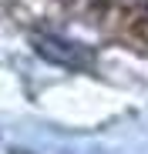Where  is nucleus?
I'll return each instance as SVG.
<instances>
[{
    "instance_id": "f257e3e1",
    "label": "nucleus",
    "mask_w": 148,
    "mask_h": 154,
    "mask_svg": "<svg viewBox=\"0 0 148 154\" xmlns=\"http://www.w3.org/2000/svg\"><path fill=\"white\" fill-rule=\"evenodd\" d=\"M34 44H37V50H40L47 60H57V64H64V67H84V64H88V57H84L74 44H67V40H57V37H34Z\"/></svg>"
}]
</instances>
